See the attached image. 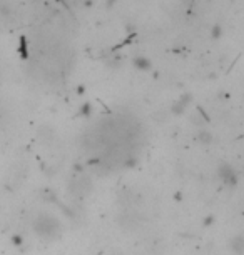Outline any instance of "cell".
<instances>
[{"label": "cell", "instance_id": "6da1fadb", "mask_svg": "<svg viewBox=\"0 0 244 255\" xmlns=\"http://www.w3.org/2000/svg\"><path fill=\"white\" fill-rule=\"evenodd\" d=\"M39 224H42L40 227L37 225V232H39L40 235H44V237H49V235H54L55 230H57V222L52 217H40Z\"/></svg>", "mask_w": 244, "mask_h": 255}]
</instances>
